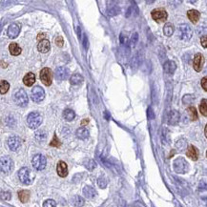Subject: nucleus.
<instances>
[{"label":"nucleus","instance_id":"nucleus-37","mask_svg":"<svg viewBox=\"0 0 207 207\" xmlns=\"http://www.w3.org/2000/svg\"><path fill=\"white\" fill-rule=\"evenodd\" d=\"M43 207H56V202L54 199H47V201L43 203Z\"/></svg>","mask_w":207,"mask_h":207},{"label":"nucleus","instance_id":"nucleus-18","mask_svg":"<svg viewBox=\"0 0 207 207\" xmlns=\"http://www.w3.org/2000/svg\"><path fill=\"white\" fill-rule=\"evenodd\" d=\"M176 69H177V64L172 60H168L163 65V70L166 73H168V75H172V73H174Z\"/></svg>","mask_w":207,"mask_h":207},{"label":"nucleus","instance_id":"nucleus-3","mask_svg":"<svg viewBox=\"0 0 207 207\" xmlns=\"http://www.w3.org/2000/svg\"><path fill=\"white\" fill-rule=\"evenodd\" d=\"M173 167H174V170L179 174H185L187 173L188 171V167H189V164L188 162L184 159L183 158L180 157L177 158L174 160L173 162Z\"/></svg>","mask_w":207,"mask_h":207},{"label":"nucleus","instance_id":"nucleus-41","mask_svg":"<svg viewBox=\"0 0 207 207\" xmlns=\"http://www.w3.org/2000/svg\"><path fill=\"white\" fill-rule=\"evenodd\" d=\"M120 43L122 44V45H127V44H128V38H127V36H126V35H124L123 34H120Z\"/></svg>","mask_w":207,"mask_h":207},{"label":"nucleus","instance_id":"nucleus-4","mask_svg":"<svg viewBox=\"0 0 207 207\" xmlns=\"http://www.w3.org/2000/svg\"><path fill=\"white\" fill-rule=\"evenodd\" d=\"M13 100L16 103V105L20 107H25L28 104V95L27 93L23 90V89H19L17 92L14 93L13 95Z\"/></svg>","mask_w":207,"mask_h":207},{"label":"nucleus","instance_id":"nucleus-7","mask_svg":"<svg viewBox=\"0 0 207 207\" xmlns=\"http://www.w3.org/2000/svg\"><path fill=\"white\" fill-rule=\"evenodd\" d=\"M31 97L32 99L34 102H41L44 98H45V91L44 89H42L39 86H35L34 88H33V90L31 92Z\"/></svg>","mask_w":207,"mask_h":207},{"label":"nucleus","instance_id":"nucleus-33","mask_svg":"<svg viewBox=\"0 0 207 207\" xmlns=\"http://www.w3.org/2000/svg\"><path fill=\"white\" fill-rule=\"evenodd\" d=\"M187 112L190 116L191 120H198V113L195 107H189L187 109Z\"/></svg>","mask_w":207,"mask_h":207},{"label":"nucleus","instance_id":"nucleus-47","mask_svg":"<svg viewBox=\"0 0 207 207\" xmlns=\"http://www.w3.org/2000/svg\"><path fill=\"white\" fill-rule=\"evenodd\" d=\"M44 37H45V34H39L38 36H37V39L41 41V38H42V40H43Z\"/></svg>","mask_w":207,"mask_h":207},{"label":"nucleus","instance_id":"nucleus-42","mask_svg":"<svg viewBox=\"0 0 207 207\" xmlns=\"http://www.w3.org/2000/svg\"><path fill=\"white\" fill-rule=\"evenodd\" d=\"M63 38H62V36H57V37L55 38V44H56V46L58 47H62L63 46Z\"/></svg>","mask_w":207,"mask_h":207},{"label":"nucleus","instance_id":"nucleus-1","mask_svg":"<svg viewBox=\"0 0 207 207\" xmlns=\"http://www.w3.org/2000/svg\"><path fill=\"white\" fill-rule=\"evenodd\" d=\"M18 177H19V180L23 184L30 185V184L33 183L34 180V175L30 168L23 167L18 171Z\"/></svg>","mask_w":207,"mask_h":207},{"label":"nucleus","instance_id":"nucleus-25","mask_svg":"<svg viewBox=\"0 0 207 207\" xmlns=\"http://www.w3.org/2000/svg\"><path fill=\"white\" fill-rule=\"evenodd\" d=\"M83 77L79 75V73H75V75H73L70 78V82L72 85H79L83 82Z\"/></svg>","mask_w":207,"mask_h":207},{"label":"nucleus","instance_id":"nucleus-16","mask_svg":"<svg viewBox=\"0 0 207 207\" xmlns=\"http://www.w3.org/2000/svg\"><path fill=\"white\" fill-rule=\"evenodd\" d=\"M180 120V113L176 110H172L168 116V123L170 125H176L179 123Z\"/></svg>","mask_w":207,"mask_h":207},{"label":"nucleus","instance_id":"nucleus-28","mask_svg":"<svg viewBox=\"0 0 207 207\" xmlns=\"http://www.w3.org/2000/svg\"><path fill=\"white\" fill-rule=\"evenodd\" d=\"M174 31H175V28H174V25L171 24V23H166L164 25V28H163V33L166 36H171L173 34H174Z\"/></svg>","mask_w":207,"mask_h":207},{"label":"nucleus","instance_id":"nucleus-19","mask_svg":"<svg viewBox=\"0 0 207 207\" xmlns=\"http://www.w3.org/2000/svg\"><path fill=\"white\" fill-rule=\"evenodd\" d=\"M186 155L187 157L189 159H191L192 160H197L198 158V149L193 146V145H190L189 148L187 149V152H186Z\"/></svg>","mask_w":207,"mask_h":207},{"label":"nucleus","instance_id":"nucleus-23","mask_svg":"<svg viewBox=\"0 0 207 207\" xmlns=\"http://www.w3.org/2000/svg\"><path fill=\"white\" fill-rule=\"evenodd\" d=\"M76 135L79 139L84 140V139H87L89 137V131L85 127H80L77 130Z\"/></svg>","mask_w":207,"mask_h":207},{"label":"nucleus","instance_id":"nucleus-2","mask_svg":"<svg viewBox=\"0 0 207 207\" xmlns=\"http://www.w3.org/2000/svg\"><path fill=\"white\" fill-rule=\"evenodd\" d=\"M28 126L31 129L38 128L42 123V116L38 112H32L27 116Z\"/></svg>","mask_w":207,"mask_h":207},{"label":"nucleus","instance_id":"nucleus-27","mask_svg":"<svg viewBox=\"0 0 207 207\" xmlns=\"http://www.w3.org/2000/svg\"><path fill=\"white\" fill-rule=\"evenodd\" d=\"M63 116L67 121H72L76 117V113L71 109H66L63 112Z\"/></svg>","mask_w":207,"mask_h":207},{"label":"nucleus","instance_id":"nucleus-26","mask_svg":"<svg viewBox=\"0 0 207 207\" xmlns=\"http://www.w3.org/2000/svg\"><path fill=\"white\" fill-rule=\"evenodd\" d=\"M18 198L20 199V202H27L29 201V198H30V191L28 190H21L18 192Z\"/></svg>","mask_w":207,"mask_h":207},{"label":"nucleus","instance_id":"nucleus-40","mask_svg":"<svg viewBox=\"0 0 207 207\" xmlns=\"http://www.w3.org/2000/svg\"><path fill=\"white\" fill-rule=\"evenodd\" d=\"M138 40V34L136 33L132 35V38H131V44H132V46H136V44Z\"/></svg>","mask_w":207,"mask_h":207},{"label":"nucleus","instance_id":"nucleus-21","mask_svg":"<svg viewBox=\"0 0 207 207\" xmlns=\"http://www.w3.org/2000/svg\"><path fill=\"white\" fill-rule=\"evenodd\" d=\"M35 81V76L33 73H28L27 75L23 77V82L26 86L31 87Z\"/></svg>","mask_w":207,"mask_h":207},{"label":"nucleus","instance_id":"nucleus-43","mask_svg":"<svg viewBox=\"0 0 207 207\" xmlns=\"http://www.w3.org/2000/svg\"><path fill=\"white\" fill-rule=\"evenodd\" d=\"M138 65H139V58H138V55H137L132 61V67L134 68V66H135V68H137Z\"/></svg>","mask_w":207,"mask_h":207},{"label":"nucleus","instance_id":"nucleus-9","mask_svg":"<svg viewBox=\"0 0 207 207\" xmlns=\"http://www.w3.org/2000/svg\"><path fill=\"white\" fill-rule=\"evenodd\" d=\"M179 31L180 34V38L185 41L189 40L192 37V34H193V31H192L190 26L187 24H181L179 27Z\"/></svg>","mask_w":207,"mask_h":207},{"label":"nucleus","instance_id":"nucleus-24","mask_svg":"<svg viewBox=\"0 0 207 207\" xmlns=\"http://www.w3.org/2000/svg\"><path fill=\"white\" fill-rule=\"evenodd\" d=\"M9 51H10V53L12 55H14V56H16V55H19L21 54V48L18 46V44L16 43H11L10 44V46H9Z\"/></svg>","mask_w":207,"mask_h":207},{"label":"nucleus","instance_id":"nucleus-44","mask_svg":"<svg viewBox=\"0 0 207 207\" xmlns=\"http://www.w3.org/2000/svg\"><path fill=\"white\" fill-rule=\"evenodd\" d=\"M201 42H202V45L203 48H206L207 47V36L206 35H203L202 39H201Z\"/></svg>","mask_w":207,"mask_h":207},{"label":"nucleus","instance_id":"nucleus-35","mask_svg":"<svg viewBox=\"0 0 207 207\" xmlns=\"http://www.w3.org/2000/svg\"><path fill=\"white\" fill-rule=\"evenodd\" d=\"M85 167L88 169V170H90V171H92V170H94L95 167H97V163L93 160V159H88L87 162L85 163Z\"/></svg>","mask_w":207,"mask_h":207},{"label":"nucleus","instance_id":"nucleus-30","mask_svg":"<svg viewBox=\"0 0 207 207\" xmlns=\"http://www.w3.org/2000/svg\"><path fill=\"white\" fill-rule=\"evenodd\" d=\"M9 89H10V84L8 81H6V80L0 81V93L4 95L9 91Z\"/></svg>","mask_w":207,"mask_h":207},{"label":"nucleus","instance_id":"nucleus-31","mask_svg":"<svg viewBox=\"0 0 207 207\" xmlns=\"http://www.w3.org/2000/svg\"><path fill=\"white\" fill-rule=\"evenodd\" d=\"M47 137V133L44 130H39L35 133V138L38 140V141H44Z\"/></svg>","mask_w":207,"mask_h":207},{"label":"nucleus","instance_id":"nucleus-49","mask_svg":"<svg viewBox=\"0 0 207 207\" xmlns=\"http://www.w3.org/2000/svg\"><path fill=\"white\" fill-rule=\"evenodd\" d=\"M88 123H89V120H84L82 122H81V124H82V125H86Z\"/></svg>","mask_w":207,"mask_h":207},{"label":"nucleus","instance_id":"nucleus-5","mask_svg":"<svg viewBox=\"0 0 207 207\" xmlns=\"http://www.w3.org/2000/svg\"><path fill=\"white\" fill-rule=\"evenodd\" d=\"M13 169V161L10 157L0 158V171L4 174H9Z\"/></svg>","mask_w":207,"mask_h":207},{"label":"nucleus","instance_id":"nucleus-17","mask_svg":"<svg viewBox=\"0 0 207 207\" xmlns=\"http://www.w3.org/2000/svg\"><path fill=\"white\" fill-rule=\"evenodd\" d=\"M51 49V45H50V42L47 39H43L41 41H39L38 45H37V50L42 54H46L50 51Z\"/></svg>","mask_w":207,"mask_h":207},{"label":"nucleus","instance_id":"nucleus-12","mask_svg":"<svg viewBox=\"0 0 207 207\" xmlns=\"http://www.w3.org/2000/svg\"><path fill=\"white\" fill-rule=\"evenodd\" d=\"M204 64V57L202 54H197L194 57V62H193V67L195 71L201 72L203 68Z\"/></svg>","mask_w":207,"mask_h":207},{"label":"nucleus","instance_id":"nucleus-34","mask_svg":"<svg viewBox=\"0 0 207 207\" xmlns=\"http://www.w3.org/2000/svg\"><path fill=\"white\" fill-rule=\"evenodd\" d=\"M98 186L100 187V188H106V186H107V179L105 177H98Z\"/></svg>","mask_w":207,"mask_h":207},{"label":"nucleus","instance_id":"nucleus-39","mask_svg":"<svg viewBox=\"0 0 207 207\" xmlns=\"http://www.w3.org/2000/svg\"><path fill=\"white\" fill-rule=\"evenodd\" d=\"M108 12H109L110 16H115V14L118 13V12H120V9H118L116 6H113L112 9H109Z\"/></svg>","mask_w":207,"mask_h":207},{"label":"nucleus","instance_id":"nucleus-15","mask_svg":"<svg viewBox=\"0 0 207 207\" xmlns=\"http://www.w3.org/2000/svg\"><path fill=\"white\" fill-rule=\"evenodd\" d=\"M56 172H57L59 177H67V175H68V166H67V164H66L64 161H59L57 163Z\"/></svg>","mask_w":207,"mask_h":207},{"label":"nucleus","instance_id":"nucleus-45","mask_svg":"<svg viewBox=\"0 0 207 207\" xmlns=\"http://www.w3.org/2000/svg\"><path fill=\"white\" fill-rule=\"evenodd\" d=\"M202 86L203 88V90L206 92L207 91V78L206 77H203L202 79Z\"/></svg>","mask_w":207,"mask_h":207},{"label":"nucleus","instance_id":"nucleus-20","mask_svg":"<svg viewBox=\"0 0 207 207\" xmlns=\"http://www.w3.org/2000/svg\"><path fill=\"white\" fill-rule=\"evenodd\" d=\"M187 16L192 23H197L201 17V13L196 10H189L187 12Z\"/></svg>","mask_w":207,"mask_h":207},{"label":"nucleus","instance_id":"nucleus-13","mask_svg":"<svg viewBox=\"0 0 207 207\" xmlns=\"http://www.w3.org/2000/svg\"><path fill=\"white\" fill-rule=\"evenodd\" d=\"M8 146L10 148V150L12 151H16L18 148L21 146V139L18 137H11L8 139Z\"/></svg>","mask_w":207,"mask_h":207},{"label":"nucleus","instance_id":"nucleus-6","mask_svg":"<svg viewBox=\"0 0 207 207\" xmlns=\"http://www.w3.org/2000/svg\"><path fill=\"white\" fill-rule=\"evenodd\" d=\"M32 164H33V167L35 170H37V171H41V170L45 169L46 164H47V159H46L45 157L43 156V155L37 154V155H35V156L33 158Z\"/></svg>","mask_w":207,"mask_h":207},{"label":"nucleus","instance_id":"nucleus-32","mask_svg":"<svg viewBox=\"0 0 207 207\" xmlns=\"http://www.w3.org/2000/svg\"><path fill=\"white\" fill-rule=\"evenodd\" d=\"M199 111H201L202 116H207V100L205 98L202 99L201 104H199Z\"/></svg>","mask_w":207,"mask_h":207},{"label":"nucleus","instance_id":"nucleus-14","mask_svg":"<svg viewBox=\"0 0 207 207\" xmlns=\"http://www.w3.org/2000/svg\"><path fill=\"white\" fill-rule=\"evenodd\" d=\"M20 33V27L18 24L16 23H12L9 26L8 28V32H7V34H8V36L10 38H16L18 34Z\"/></svg>","mask_w":207,"mask_h":207},{"label":"nucleus","instance_id":"nucleus-29","mask_svg":"<svg viewBox=\"0 0 207 207\" xmlns=\"http://www.w3.org/2000/svg\"><path fill=\"white\" fill-rule=\"evenodd\" d=\"M72 202L76 207H81L84 205L85 202H84V198H81L80 196H75L72 199Z\"/></svg>","mask_w":207,"mask_h":207},{"label":"nucleus","instance_id":"nucleus-10","mask_svg":"<svg viewBox=\"0 0 207 207\" xmlns=\"http://www.w3.org/2000/svg\"><path fill=\"white\" fill-rule=\"evenodd\" d=\"M152 18L158 22H163L167 19L168 14L165 10L163 9H155L151 12Z\"/></svg>","mask_w":207,"mask_h":207},{"label":"nucleus","instance_id":"nucleus-38","mask_svg":"<svg viewBox=\"0 0 207 207\" xmlns=\"http://www.w3.org/2000/svg\"><path fill=\"white\" fill-rule=\"evenodd\" d=\"M50 145H51V146H54V147H59V146L61 145V142L59 141V139L57 138V137H56V135H55V136H54L53 140H52V141H51Z\"/></svg>","mask_w":207,"mask_h":207},{"label":"nucleus","instance_id":"nucleus-48","mask_svg":"<svg viewBox=\"0 0 207 207\" xmlns=\"http://www.w3.org/2000/svg\"><path fill=\"white\" fill-rule=\"evenodd\" d=\"M88 42H87V37L86 36H84V41H83V44H84V47H85V49H87L88 48V44H87Z\"/></svg>","mask_w":207,"mask_h":207},{"label":"nucleus","instance_id":"nucleus-11","mask_svg":"<svg viewBox=\"0 0 207 207\" xmlns=\"http://www.w3.org/2000/svg\"><path fill=\"white\" fill-rule=\"evenodd\" d=\"M69 76H70V70L67 67H64V66L56 68V70L55 72V77L59 81L67 79L69 77Z\"/></svg>","mask_w":207,"mask_h":207},{"label":"nucleus","instance_id":"nucleus-46","mask_svg":"<svg viewBox=\"0 0 207 207\" xmlns=\"http://www.w3.org/2000/svg\"><path fill=\"white\" fill-rule=\"evenodd\" d=\"M148 116H149V118H151V120H153V118L155 117V114L153 112L152 108H149L148 109Z\"/></svg>","mask_w":207,"mask_h":207},{"label":"nucleus","instance_id":"nucleus-8","mask_svg":"<svg viewBox=\"0 0 207 207\" xmlns=\"http://www.w3.org/2000/svg\"><path fill=\"white\" fill-rule=\"evenodd\" d=\"M40 79L42 83L46 86H50L53 81V73L49 68H43L40 72Z\"/></svg>","mask_w":207,"mask_h":207},{"label":"nucleus","instance_id":"nucleus-22","mask_svg":"<svg viewBox=\"0 0 207 207\" xmlns=\"http://www.w3.org/2000/svg\"><path fill=\"white\" fill-rule=\"evenodd\" d=\"M83 194L88 198H94L98 195L97 191H95V188H93L92 186H85L83 189Z\"/></svg>","mask_w":207,"mask_h":207},{"label":"nucleus","instance_id":"nucleus-36","mask_svg":"<svg viewBox=\"0 0 207 207\" xmlns=\"http://www.w3.org/2000/svg\"><path fill=\"white\" fill-rule=\"evenodd\" d=\"M0 198L4 201H10L12 198V194L10 192H0Z\"/></svg>","mask_w":207,"mask_h":207}]
</instances>
